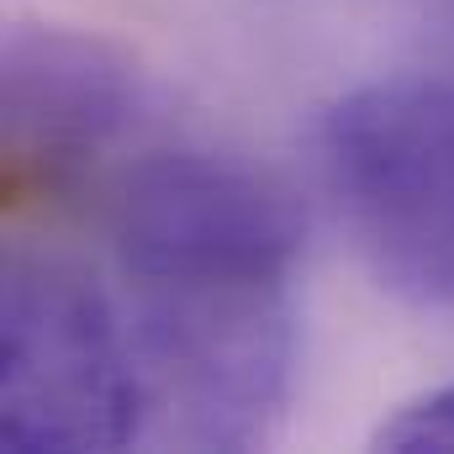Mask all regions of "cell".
I'll return each instance as SVG.
<instances>
[{
	"label": "cell",
	"instance_id": "6da1fadb",
	"mask_svg": "<svg viewBox=\"0 0 454 454\" xmlns=\"http://www.w3.org/2000/svg\"><path fill=\"white\" fill-rule=\"evenodd\" d=\"M323 180L364 264L454 317V74H380L317 127Z\"/></svg>",
	"mask_w": 454,
	"mask_h": 454
},
{
	"label": "cell",
	"instance_id": "7a4b0ae2",
	"mask_svg": "<svg viewBox=\"0 0 454 454\" xmlns=\"http://www.w3.org/2000/svg\"><path fill=\"white\" fill-rule=\"evenodd\" d=\"M148 428L137 343L96 275L11 248L0 286V439L16 454L127 450Z\"/></svg>",
	"mask_w": 454,
	"mask_h": 454
},
{
	"label": "cell",
	"instance_id": "3957f363",
	"mask_svg": "<svg viewBox=\"0 0 454 454\" xmlns=\"http://www.w3.org/2000/svg\"><path fill=\"white\" fill-rule=\"evenodd\" d=\"M106 238L132 291L291 286L307 217L291 185L248 159L153 148L112 175Z\"/></svg>",
	"mask_w": 454,
	"mask_h": 454
},
{
	"label": "cell",
	"instance_id": "277c9868",
	"mask_svg": "<svg viewBox=\"0 0 454 454\" xmlns=\"http://www.w3.org/2000/svg\"><path fill=\"white\" fill-rule=\"evenodd\" d=\"M148 418L196 450H248L286 412L296 370L291 286L137 291Z\"/></svg>",
	"mask_w": 454,
	"mask_h": 454
},
{
	"label": "cell",
	"instance_id": "5b68a950",
	"mask_svg": "<svg viewBox=\"0 0 454 454\" xmlns=\"http://www.w3.org/2000/svg\"><path fill=\"white\" fill-rule=\"evenodd\" d=\"M0 112L5 201H59L80 191L101 153L137 127L143 74L96 37L27 27L5 43Z\"/></svg>",
	"mask_w": 454,
	"mask_h": 454
},
{
	"label": "cell",
	"instance_id": "8992f818",
	"mask_svg": "<svg viewBox=\"0 0 454 454\" xmlns=\"http://www.w3.org/2000/svg\"><path fill=\"white\" fill-rule=\"evenodd\" d=\"M370 444L386 454H454V380L402 402Z\"/></svg>",
	"mask_w": 454,
	"mask_h": 454
}]
</instances>
